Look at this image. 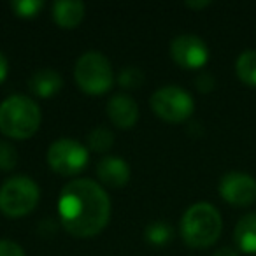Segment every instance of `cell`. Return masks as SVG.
I'll list each match as a JSON object with an SVG mask.
<instances>
[{
	"mask_svg": "<svg viewBox=\"0 0 256 256\" xmlns=\"http://www.w3.org/2000/svg\"><path fill=\"white\" fill-rule=\"evenodd\" d=\"M60 220L70 235L88 238L100 234L109 223L110 200L106 190L92 179H76L62 190Z\"/></svg>",
	"mask_w": 256,
	"mask_h": 256,
	"instance_id": "1",
	"label": "cell"
},
{
	"mask_svg": "<svg viewBox=\"0 0 256 256\" xmlns=\"http://www.w3.org/2000/svg\"><path fill=\"white\" fill-rule=\"evenodd\" d=\"M118 82L126 90L139 88L144 82V74L139 67H124L118 76Z\"/></svg>",
	"mask_w": 256,
	"mask_h": 256,
	"instance_id": "18",
	"label": "cell"
},
{
	"mask_svg": "<svg viewBox=\"0 0 256 256\" xmlns=\"http://www.w3.org/2000/svg\"><path fill=\"white\" fill-rule=\"evenodd\" d=\"M212 256H238V252L232 248H221V249H218Z\"/></svg>",
	"mask_w": 256,
	"mask_h": 256,
	"instance_id": "25",
	"label": "cell"
},
{
	"mask_svg": "<svg viewBox=\"0 0 256 256\" xmlns=\"http://www.w3.org/2000/svg\"><path fill=\"white\" fill-rule=\"evenodd\" d=\"M186 6L192 9H204V8H207V6H210V0H198V2H196V0L195 2H193V0H188Z\"/></svg>",
	"mask_w": 256,
	"mask_h": 256,
	"instance_id": "24",
	"label": "cell"
},
{
	"mask_svg": "<svg viewBox=\"0 0 256 256\" xmlns=\"http://www.w3.org/2000/svg\"><path fill=\"white\" fill-rule=\"evenodd\" d=\"M151 107L162 120L168 121V123H181L193 114L195 102L186 90L170 84L153 93Z\"/></svg>",
	"mask_w": 256,
	"mask_h": 256,
	"instance_id": "6",
	"label": "cell"
},
{
	"mask_svg": "<svg viewBox=\"0 0 256 256\" xmlns=\"http://www.w3.org/2000/svg\"><path fill=\"white\" fill-rule=\"evenodd\" d=\"M195 82H196V88H198L200 92L206 93V92H210V90L214 88V84H216V79H214L209 72H202V74L196 76Z\"/></svg>",
	"mask_w": 256,
	"mask_h": 256,
	"instance_id": "22",
	"label": "cell"
},
{
	"mask_svg": "<svg viewBox=\"0 0 256 256\" xmlns=\"http://www.w3.org/2000/svg\"><path fill=\"white\" fill-rule=\"evenodd\" d=\"M170 54L178 65L184 68H202L209 60V48L200 37L184 34L172 40Z\"/></svg>",
	"mask_w": 256,
	"mask_h": 256,
	"instance_id": "9",
	"label": "cell"
},
{
	"mask_svg": "<svg viewBox=\"0 0 256 256\" xmlns=\"http://www.w3.org/2000/svg\"><path fill=\"white\" fill-rule=\"evenodd\" d=\"M112 142H114V136L109 128L96 126L88 136V146L92 148L93 151H96V153H106V151H109Z\"/></svg>",
	"mask_w": 256,
	"mask_h": 256,
	"instance_id": "17",
	"label": "cell"
},
{
	"mask_svg": "<svg viewBox=\"0 0 256 256\" xmlns=\"http://www.w3.org/2000/svg\"><path fill=\"white\" fill-rule=\"evenodd\" d=\"M42 8V0H12L11 2V9L22 18H34Z\"/></svg>",
	"mask_w": 256,
	"mask_h": 256,
	"instance_id": "19",
	"label": "cell"
},
{
	"mask_svg": "<svg viewBox=\"0 0 256 256\" xmlns=\"http://www.w3.org/2000/svg\"><path fill=\"white\" fill-rule=\"evenodd\" d=\"M78 86L90 95H102L112 86V67L110 62L98 51H88L78 60L74 68Z\"/></svg>",
	"mask_w": 256,
	"mask_h": 256,
	"instance_id": "5",
	"label": "cell"
},
{
	"mask_svg": "<svg viewBox=\"0 0 256 256\" xmlns=\"http://www.w3.org/2000/svg\"><path fill=\"white\" fill-rule=\"evenodd\" d=\"M174 237V228L165 221H153L146 228V238L150 244L164 246L172 240Z\"/></svg>",
	"mask_w": 256,
	"mask_h": 256,
	"instance_id": "16",
	"label": "cell"
},
{
	"mask_svg": "<svg viewBox=\"0 0 256 256\" xmlns=\"http://www.w3.org/2000/svg\"><path fill=\"white\" fill-rule=\"evenodd\" d=\"M84 9L79 0H58L53 4V20L62 28H74L84 18Z\"/></svg>",
	"mask_w": 256,
	"mask_h": 256,
	"instance_id": "13",
	"label": "cell"
},
{
	"mask_svg": "<svg viewBox=\"0 0 256 256\" xmlns=\"http://www.w3.org/2000/svg\"><path fill=\"white\" fill-rule=\"evenodd\" d=\"M88 150L76 139H58L48 150V164L62 176H76L88 165Z\"/></svg>",
	"mask_w": 256,
	"mask_h": 256,
	"instance_id": "7",
	"label": "cell"
},
{
	"mask_svg": "<svg viewBox=\"0 0 256 256\" xmlns=\"http://www.w3.org/2000/svg\"><path fill=\"white\" fill-rule=\"evenodd\" d=\"M223 220L220 210L207 202L193 204L181 218V235L192 248H209L220 238Z\"/></svg>",
	"mask_w": 256,
	"mask_h": 256,
	"instance_id": "3",
	"label": "cell"
},
{
	"mask_svg": "<svg viewBox=\"0 0 256 256\" xmlns=\"http://www.w3.org/2000/svg\"><path fill=\"white\" fill-rule=\"evenodd\" d=\"M0 256H25V252L22 246H18L16 242L0 238Z\"/></svg>",
	"mask_w": 256,
	"mask_h": 256,
	"instance_id": "21",
	"label": "cell"
},
{
	"mask_svg": "<svg viewBox=\"0 0 256 256\" xmlns=\"http://www.w3.org/2000/svg\"><path fill=\"white\" fill-rule=\"evenodd\" d=\"M235 242L248 254H256V212H249L238 220L235 226Z\"/></svg>",
	"mask_w": 256,
	"mask_h": 256,
	"instance_id": "14",
	"label": "cell"
},
{
	"mask_svg": "<svg viewBox=\"0 0 256 256\" xmlns=\"http://www.w3.org/2000/svg\"><path fill=\"white\" fill-rule=\"evenodd\" d=\"M96 176L107 186L121 188L130 179V167L123 158L118 156H104L96 165Z\"/></svg>",
	"mask_w": 256,
	"mask_h": 256,
	"instance_id": "11",
	"label": "cell"
},
{
	"mask_svg": "<svg viewBox=\"0 0 256 256\" xmlns=\"http://www.w3.org/2000/svg\"><path fill=\"white\" fill-rule=\"evenodd\" d=\"M39 186L26 176H14L0 188V210L9 218L26 216L39 202Z\"/></svg>",
	"mask_w": 256,
	"mask_h": 256,
	"instance_id": "4",
	"label": "cell"
},
{
	"mask_svg": "<svg viewBox=\"0 0 256 256\" xmlns=\"http://www.w3.org/2000/svg\"><path fill=\"white\" fill-rule=\"evenodd\" d=\"M220 195L232 206H251L256 202V179L244 172H228L220 181Z\"/></svg>",
	"mask_w": 256,
	"mask_h": 256,
	"instance_id": "8",
	"label": "cell"
},
{
	"mask_svg": "<svg viewBox=\"0 0 256 256\" xmlns=\"http://www.w3.org/2000/svg\"><path fill=\"white\" fill-rule=\"evenodd\" d=\"M18 164V151L8 140H0V170H12Z\"/></svg>",
	"mask_w": 256,
	"mask_h": 256,
	"instance_id": "20",
	"label": "cell"
},
{
	"mask_svg": "<svg viewBox=\"0 0 256 256\" xmlns=\"http://www.w3.org/2000/svg\"><path fill=\"white\" fill-rule=\"evenodd\" d=\"M40 107L25 95H11L0 104V132L11 139H28L39 130Z\"/></svg>",
	"mask_w": 256,
	"mask_h": 256,
	"instance_id": "2",
	"label": "cell"
},
{
	"mask_svg": "<svg viewBox=\"0 0 256 256\" xmlns=\"http://www.w3.org/2000/svg\"><path fill=\"white\" fill-rule=\"evenodd\" d=\"M235 72L244 84L256 88V50L240 53V56L235 62Z\"/></svg>",
	"mask_w": 256,
	"mask_h": 256,
	"instance_id": "15",
	"label": "cell"
},
{
	"mask_svg": "<svg viewBox=\"0 0 256 256\" xmlns=\"http://www.w3.org/2000/svg\"><path fill=\"white\" fill-rule=\"evenodd\" d=\"M107 114L114 126L132 128L139 120V106L126 93H118L107 102Z\"/></svg>",
	"mask_w": 256,
	"mask_h": 256,
	"instance_id": "10",
	"label": "cell"
},
{
	"mask_svg": "<svg viewBox=\"0 0 256 256\" xmlns=\"http://www.w3.org/2000/svg\"><path fill=\"white\" fill-rule=\"evenodd\" d=\"M8 68H9V64H8V58L4 56V53L0 51V84L4 82V79L8 78Z\"/></svg>",
	"mask_w": 256,
	"mask_h": 256,
	"instance_id": "23",
	"label": "cell"
},
{
	"mask_svg": "<svg viewBox=\"0 0 256 256\" xmlns=\"http://www.w3.org/2000/svg\"><path fill=\"white\" fill-rule=\"evenodd\" d=\"M62 84H64V79L54 68H40L28 81L30 92L36 96H40V98L53 96L54 93L60 92Z\"/></svg>",
	"mask_w": 256,
	"mask_h": 256,
	"instance_id": "12",
	"label": "cell"
}]
</instances>
